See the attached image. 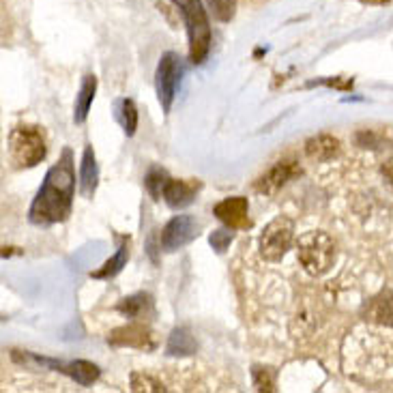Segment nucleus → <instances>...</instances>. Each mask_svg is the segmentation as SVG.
Returning <instances> with one entry per match:
<instances>
[{
	"label": "nucleus",
	"mask_w": 393,
	"mask_h": 393,
	"mask_svg": "<svg viewBox=\"0 0 393 393\" xmlns=\"http://www.w3.org/2000/svg\"><path fill=\"white\" fill-rule=\"evenodd\" d=\"M76 193V172H73V152L64 148L60 159L48 170L35 200L28 211V220L35 226H54L64 222L71 215Z\"/></svg>",
	"instance_id": "obj_1"
},
{
	"label": "nucleus",
	"mask_w": 393,
	"mask_h": 393,
	"mask_svg": "<svg viewBox=\"0 0 393 393\" xmlns=\"http://www.w3.org/2000/svg\"><path fill=\"white\" fill-rule=\"evenodd\" d=\"M335 256H338L335 241L322 230L305 232L297 243V258L305 273L312 277L329 273L335 262Z\"/></svg>",
	"instance_id": "obj_2"
},
{
	"label": "nucleus",
	"mask_w": 393,
	"mask_h": 393,
	"mask_svg": "<svg viewBox=\"0 0 393 393\" xmlns=\"http://www.w3.org/2000/svg\"><path fill=\"white\" fill-rule=\"evenodd\" d=\"M179 7L189 37V60L202 64L211 50V21L202 0H172Z\"/></svg>",
	"instance_id": "obj_3"
},
{
	"label": "nucleus",
	"mask_w": 393,
	"mask_h": 393,
	"mask_svg": "<svg viewBox=\"0 0 393 393\" xmlns=\"http://www.w3.org/2000/svg\"><path fill=\"white\" fill-rule=\"evenodd\" d=\"M9 161L13 168H35L46 159V138L43 131L35 125H19L9 134Z\"/></svg>",
	"instance_id": "obj_4"
},
{
	"label": "nucleus",
	"mask_w": 393,
	"mask_h": 393,
	"mask_svg": "<svg viewBox=\"0 0 393 393\" xmlns=\"http://www.w3.org/2000/svg\"><path fill=\"white\" fill-rule=\"evenodd\" d=\"M292 241H295V222L286 215H279L265 226V230H262L258 238L260 256L269 262H279L290 250Z\"/></svg>",
	"instance_id": "obj_5"
},
{
	"label": "nucleus",
	"mask_w": 393,
	"mask_h": 393,
	"mask_svg": "<svg viewBox=\"0 0 393 393\" xmlns=\"http://www.w3.org/2000/svg\"><path fill=\"white\" fill-rule=\"evenodd\" d=\"M185 73V64L177 52H166L159 58L157 73H155V89H157V99L161 103V110L168 114L170 107L177 99V91L181 86V78Z\"/></svg>",
	"instance_id": "obj_6"
},
{
	"label": "nucleus",
	"mask_w": 393,
	"mask_h": 393,
	"mask_svg": "<svg viewBox=\"0 0 393 393\" xmlns=\"http://www.w3.org/2000/svg\"><path fill=\"white\" fill-rule=\"evenodd\" d=\"M202 232V224L193 215H177L164 226L159 234V247L164 252H177L189 245Z\"/></svg>",
	"instance_id": "obj_7"
},
{
	"label": "nucleus",
	"mask_w": 393,
	"mask_h": 393,
	"mask_svg": "<svg viewBox=\"0 0 393 393\" xmlns=\"http://www.w3.org/2000/svg\"><path fill=\"white\" fill-rule=\"evenodd\" d=\"M213 213L217 215V220L224 222L232 230L252 228L250 202H247V198H243V195H232V198H226L222 202H217Z\"/></svg>",
	"instance_id": "obj_8"
},
{
	"label": "nucleus",
	"mask_w": 393,
	"mask_h": 393,
	"mask_svg": "<svg viewBox=\"0 0 393 393\" xmlns=\"http://www.w3.org/2000/svg\"><path fill=\"white\" fill-rule=\"evenodd\" d=\"M299 174H301V168H299L297 161H292V159H281V161L273 164L265 174H262V177L256 181L254 187H256L258 193L271 195V193H275L277 189H281L290 179L299 177Z\"/></svg>",
	"instance_id": "obj_9"
},
{
	"label": "nucleus",
	"mask_w": 393,
	"mask_h": 393,
	"mask_svg": "<svg viewBox=\"0 0 393 393\" xmlns=\"http://www.w3.org/2000/svg\"><path fill=\"white\" fill-rule=\"evenodd\" d=\"M112 346H129V348H142V351H150L155 346V340H152V333L146 324L142 322H131L127 326H119L107 338Z\"/></svg>",
	"instance_id": "obj_10"
},
{
	"label": "nucleus",
	"mask_w": 393,
	"mask_h": 393,
	"mask_svg": "<svg viewBox=\"0 0 393 393\" xmlns=\"http://www.w3.org/2000/svg\"><path fill=\"white\" fill-rule=\"evenodd\" d=\"M198 189H200V183H195V181L170 179L164 189V200L170 209H185L195 200Z\"/></svg>",
	"instance_id": "obj_11"
},
{
	"label": "nucleus",
	"mask_w": 393,
	"mask_h": 393,
	"mask_svg": "<svg viewBox=\"0 0 393 393\" xmlns=\"http://www.w3.org/2000/svg\"><path fill=\"white\" fill-rule=\"evenodd\" d=\"M97 183H99V166L95 159V150L93 146H86L80 164V191L84 198H93Z\"/></svg>",
	"instance_id": "obj_12"
},
{
	"label": "nucleus",
	"mask_w": 393,
	"mask_h": 393,
	"mask_svg": "<svg viewBox=\"0 0 393 393\" xmlns=\"http://www.w3.org/2000/svg\"><path fill=\"white\" fill-rule=\"evenodd\" d=\"M340 148L342 146H340L338 138H333L329 134H318L305 142V155L314 161H329V159L338 157Z\"/></svg>",
	"instance_id": "obj_13"
},
{
	"label": "nucleus",
	"mask_w": 393,
	"mask_h": 393,
	"mask_svg": "<svg viewBox=\"0 0 393 393\" xmlns=\"http://www.w3.org/2000/svg\"><path fill=\"white\" fill-rule=\"evenodd\" d=\"M95 93H97V78L95 76H84V80L80 84V91H78V97H76V105H73V121L78 125H82L86 119H89Z\"/></svg>",
	"instance_id": "obj_14"
},
{
	"label": "nucleus",
	"mask_w": 393,
	"mask_h": 393,
	"mask_svg": "<svg viewBox=\"0 0 393 393\" xmlns=\"http://www.w3.org/2000/svg\"><path fill=\"white\" fill-rule=\"evenodd\" d=\"M119 312H121L123 316H127V318L140 320V318H146V316L152 312V301H150V297L144 295V292L131 295V297H127V299H123V301L119 303Z\"/></svg>",
	"instance_id": "obj_15"
},
{
	"label": "nucleus",
	"mask_w": 393,
	"mask_h": 393,
	"mask_svg": "<svg viewBox=\"0 0 393 393\" xmlns=\"http://www.w3.org/2000/svg\"><path fill=\"white\" fill-rule=\"evenodd\" d=\"M127 260H129V241H125V243L116 250V254H114L110 260H105L101 269L93 271L91 277H95V279H110V277H116V275L127 267Z\"/></svg>",
	"instance_id": "obj_16"
},
{
	"label": "nucleus",
	"mask_w": 393,
	"mask_h": 393,
	"mask_svg": "<svg viewBox=\"0 0 393 393\" xmlns=\"http://www.w3.org/2000/svg\"><path fill=\"white\" fill-rule=\"evenodd\" d=\"M195 348H198V346H195V340L187 329H174L170 333L166 353L172 355V357H187V355L195 353Z\"/></svg>",
	"instance_id": "obj_17"
},
{
	"label": "nucleus",
	"mask_w": 393,
	"mask_h": 393,
	"mask_svg": "<svg viewBox=\"0 0 393 393\" xmlns=\"http://www.w3.org/2000/svg\"><path fill=\"white\" fill-rule=\"evenodd\" d=\"M114 116L121 123L123 131L127 136H134L138 129V110L136 103L131 99H116L114 103Z\"/></svg>",
	"instance_id": "obj_18"
},
{
	"label": "nucleus",
	"mask_w": 393,
	"mask_h": 393,
	"mask_svg": "<svg viewBox=\"0 0 393 393\" xmlns=\"http://www.w3.org/2000/svg\"><path fill=\"white\" fill-rule=\"evenodd\" d=\"M62 372H67L82 387L93 385L99 378V374H101L99 367L95 363H91V361H73V363H69L67 367H64Z\"/></svg>",
	"instance_id": "obj_19"
},
{
	"label": "nucleus",
	"mask_w": 393,
	"mask_h": 393,
	"mask_svg": "<svg viewBox=\"0 0 393 393\" xmlns=\"http://www.w3.org/2000/svg\"><path fill=\"white\" fill-rule=\"evenodd\" d=\"M168 174L161 168H150L148 174L144 177V187L152 200H161L164 198V189L168 185Z\"/></svg>",
	"instance_id": "obj_20"
},
{
	"label": "nucleus",
	"mask_w": 393,
	"mask_h": 393,
	"mask_svg": "<svg viewBox=\"0 0 393 393\" xmlns=\"http://www.w3.org/2000/svg\"><path fill=\"white\" fill-rule=\"evenodd\" d=\"M211 13L215 15L217 21H230L236 13V0H207Z\"/></svg>",
	"instance_id": "obj_21"
},
{
	"label": "nucleus",
	"mask_w": 393,
	"mask_h": 393,
	"mask_svg": "<svg viewBox=\"0 0 393 393\" xmlns=\"http://www.w3.org/2000/svg\"><path fill=\"white\" fill-rule=\"evenodd\" d=\"M129 381H131V391H157V393L166 391L161 381H157L150 374H144V372H134Z\"/></svg>",
	"instance_id": "obj_22"
},
{
	"label": "nucleus",
	"mask_w": 393,
	"mask_h": 393,
	"mask_svg": "<svg viewBox=\"0 0 393 393\" xmlns=\"http://www.w3.org/2000/svg\"><path fill=\"white\" fill-rule=\"evenodd\" d=\"M252 376H254V385L258 391H273L275 389V381H273V372L269 367H262V365H254L252 369Z\"/></svg>",
	"instance_id": "obj_23"
},
{
	"label": "nucleus",
	"mask_w": 393,
	"mask_h": 393,
	"mask_svg": "<svg viewBox=\"0 0 393 393\" xmlns=\"http://www.w3.org/2000/svg\"><path fill=\"white\" fill-rule=\"evenodd\" d=\"M232 238H234V234L230 232V230H213L211 232V236H209V243H211V247L217 252V254H224L226 250H228V245L232 243Z\"/></svg>",
	"instance_id": "obj_24"
},
{
	"label": "nucleus",
	"mask_w": 393,
	"mask_h": 393,
	"mask_svg": "<svg viewBox=\"0 0 393 393\" xmlns=\"http://www.w3.org/2000/svg\"><path fill=\"white\" fill-rule=\"evenodd\" d=\"M393 301V299H391ZM387 297H381V299H376V303H374V312H372V316H374V320H378V322H387V324H393V310L389 312L387 310V305L391 303Z\"/></svg>",
	"instance_id": "obj_25"
},
{
	"label": "nucleus",
	"mask_w": 393,
	"mask_h": 393,
	"mask_svg": "<svg viewBox=\"0 0 393 393\" xmlns=\"http://www.w3.org/2000/svg\"><path fill=\"white\" fill-rule=\"evenodd\" d=\"M383 174H385V179L393 185V157L387 159V164L383 166Z\"/></svg>",
	"instance_id": "obj_26"
},
{
	"label": "nucleus",
	"mask_w": 393,
	"mask_h": 393,
	"mask_svg": "<svg viewBox=\"0 0 393 393\" xmlns=\"http://www.w3.org/2000/svg\"><path fill=\"white\" fill-rule=\"evenodd\" d=\"M363 3H369V5H387V3H393V0H363Z\"/></svg>",
	"instance_id": "obj_27"
}]
</instances>
